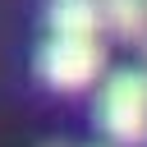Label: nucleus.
Returning <instances> with one entry per match:
<instances>
[{"label":"nucleus","mask_w":147,"mask_h":147,"mask_svg":"<svg viewBox=\"0 0 147 147\" xmlns=\"http://www.w3.org/2000/svg\"><path fill=\"white\" fill-rule=\"evenodd\" d=\"M96 124L115 142H142L147 138V74L142 69H119L101 87L96 101Z\"/></svg>","instance_id":"f257e3e1"},{"label":"nucleus","mask_w":147,"mask_h":147,"mask_svg":"<svg viewBox=\"0 0 147 147\" xmlns=\"http://www.w3.org/2000/svg\"><path fill=\"white\" fill-rule=\"evenodd\" d=\"M101 69H106V51L96 37H51L37 51V74L55 92H78V87L96 83Z\"/></svg>","instance_id":"f03ea898"},{"label":"nucleus","mask_w":147,"mask_h":147,"mask_svg":"<svg viewBox=\"0 0 147 147\" xmlns=\"http://www.w3.org/2000/svg\"><path fill=\"white\" fill-rule=\"evenodd\" d=\"M46 28H51V37H96L101 32V5L96 0H51Z\"/></svg>","instance_id":"7ed1b4c3"},{"label":"nucleus","mask_w":147,"mask_h":147,"mask_svg":"<svg viewBox=\"0 0 147 147\" xmlns=\"http://www.w3.org/2000/svg\"><path fill=\"white\" fill-rule=\"evenodd\" d=\"M101 28L138 41L147 32V0H106L101 5Z\"/></svg>","instance_id":"20e7f679"}]
</instances>
